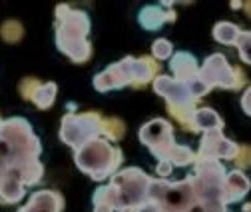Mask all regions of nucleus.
<instances>
[{"label":"nucleus","instance_id":"obj_10","mask_svg":"<svg viewBox=\"0 0 251 212\" xmlns=\"http://www.w3.org/2000/svg\"><path fill=\"white\" fill-rule=\"evenodd\" d=\"M172 70H174V76L177 82H183L187 84L190 80L198 78L200 74V68H198V62L192 54L187 52H177L172 60Z\"/></svg>","mask_w":251,"mask_h":212},{"label":"nucleus","instance_id":"obj_18","mask_svg":"<svg viewBox=\"0 0 251 212\" xmlns=\"http://www.w3.org/2000/svg\"><path fill=\"white\" fill-rule=\"evenodd\" d=\"M151 52L155 58H168L172 54V44L168 40H155L151 46Z\"/></svg>","mask_w":251,"mask_h":212},{"label":"nucleus","instance_id":"obj_24","mask_svg":"<svg viewBox=\"0 0 251 212\" xmlns=\"http://www.w3.org/2000/svg\"><path fill=\"white\" fill-rule=\"evenodd\" d=\"M231 8H233V10H239V8H243V2H235V0H233V2H231Z\"/></svg>","mask_w":251,"mask_h":212},{"label":"nucleus","instance_id":"obj_12","mask_svg":"<svg viewBox=\"0 0 251 212\" xmlns=\"http://www.w3.org/2000/svg\"><path fill=\"white\" fill-rule=\"evenodd\" d=\"M170 20H176V12L174 10L166 12V10L158 8V6H146L140 12V24L146 30H158L160 26H164Z\"/></svg>","mask_w":251,"mask_h":212},{"label":"nucleus","instance_id":"obj_3","mask_svg":"<svg viewBox=\"0 0 251 212\" xmlns=\"http://www.w3.org/2000/svg\"><path fill=\"white\" fill-rule=\"evenodd\" d=\"M150 184L151 178L138 168H128L120 172L110 184L114 192V208L122 212L138 210L150 200Z\"/></svg>","mask_w":251,"mask_h":212},{"label":"nucleus","instance_id":"obj_21","mask_svg":"<svg viewBox=\"0 0 251 212\" xmlns=\"http://www.w3.org/2000/svg\"><path fill=\"white\" fill-rule=\"evenodd\" d=\"M138 212H160V208L155 206L153 202H150V200H148L144 206H140V208H138Z\"/></svg>","mask_w":251,"mask_h":212},{"label":"nucleus","instance_id":"obj_13","mask_svg":"<svg viewBox=\"0 0 251 212\" xmlns=\"http://www.w3.org/2000/svg\"><path fill=\"white\" fill-rule=\"evenodd\" d=\"M241 28L233 22H217L213 26V38L222 44H237Z\"/></svg>","mask_w":251,"mask_h":212},{"label":"nucleus","instance_id":"obj_6","mask_svg":"<svg viewBox=\"0 0 251 212\" xmlns=\"http://www.w3.org/2000/svg\"><path fill=\"white\" fill-rule=\"evenodd\" d=\"M198 78L211 90L215 86L233 90V66H229L227 58L224 54H211L205 58L203 66L200 68Z\"/></svg>","mask_w":251,"mask_h":212},{"label":"nucleus","instance_id":"obj_8","mask_svg":"<svg viewBox=\"0 0 251 212\" xmlns=\"http://www.w3.org/2000/svg\"><path fill=\"white\" fill-rule=\"evenodd\" d=\"M153 88L155 92L162 94L168 104L172 106H185V104H196V98L192 96L190 88L183 82H177L176 78L170 76H158L153 80Z\"/></svg>","mask_w":251,"mask_h":212},{"label":"nucleus","instance_id":"obj_2","mask_svg":"<svg viewBox=\"0 0 251 212\" xmlns=\"http://www.w3.org/2000/svg\"><path fill=\"white\" fill-rule=\"evenodd\" d=\"M60 18V28H58V46L64 50L74 62H84L88 60L92 46L86 40V34L90 30L88 16L84 12H70L68 6L58 8Z\"/></svg>","mask_w":251,"mask_h":212},{"label":"nucleus","instance_id":"obj_17","mask_svg":"<svg viewBox=\"0 0 251 212\" xmlns=\"http://www.w3.org/2000/svg\"><path fill=\"white\" fill-rule=\"evenodd\" d=\"M237 170H245V168H251V146L249 144H239L237 148V154L233 158Z\"/></svg>","mask_w":251,"mask_h":212},{"label":"nucleus","instance_id":"obj_7","mask_svg":"<svg viewBox=\"0 0 251 212\" xmlns=\"http://www.w3.org/2000/svg\"><path fill=\"white\" fill-rule=\"evenodd\" d=\"M239 144L226 138L222 134V130H209L205 132V136L201 138V146H200V154L198 158H211V160H233L237 154Z\"/></svg>","mask_w":251,"mask_h":212},{"label":"nucleus","instance_id":"obj_22","mask_svg":"<svg viewBox=\"0 0 251 212\" xmlns=\"http://www.w3.org/2000/svg\"><path fill=\"white\" fill-rule=\"evenodd\" d=\"M158 170H160V174H164V176H166V174H170V172H172V164H170V162H166V160H162V164L158 166Z\"/></svg>","mask_w":251,"mask_h":212},{"label":"nucleus","instance_id":"obj_1","mask_svg":"<svg viewBox=\"0 0 251 212\" xmlns=\"http://www.w3.org/2000/svg\"><path fill=\"white\" fill-rule=\"evenodd\" d=\"M140 140L151 148V152L160 160L170 162L172 166H185L196 160L194 152L187 146H177L174 142L172 126L166 120H151L140 130Z\"/></svg>","mask_w":251,"mask_h":212},{"label":"nucleus","instance_id":"obj_16","mask_svg":"<svg viewBox=\"0 0 251 212\" xmlns=\"http://www.w3.org/2000/svg\"><path fill=\"white\" fill-rule=\"evenodd\" d=\"M54 96H56V86L54 84H46V86H40L38 88V92L34 94V100L38 102L40 108H48L52 104Z\"/></svg>","mask_w":251,"mask_h":212},{"label":"nucleus","instance_id":"obj_20","mask_svg":"<svg viewBox=\"0 0 251 212\" xmlns=\"http://www.w3.org/2000/svg\"><path fill=\"white\" fill-rule=\"evenodd\" d=\"M241 110L247 116H251V86H247V90H245L243 96H241Z\"/></svg>","mask_w":251,"mask_h":212},{"label":"nucleus","instance_id":"obj_23","mask_svg":"<svg viewBox=\"0 0 251 212\" xmlns=\"http://www.w3.org/2000/svg\"><path fill=\"white\" fill-rule=\"evenodd\" d=\"M243 10H245L247 18H251V0H249V2H243Z\"/></svg>","mask_w":251,"mask_h":212},{"label":"nucleus","instance_id":"obj_4","mask_svg":"<svg viewBox=\"0 0 251 212\" xmlns=\"http://www.w3.org/2000/svg\"><path fill=\"white\" fill-rule=\"evenodd\" d=\"M76 162L94 180H104L120 166L122 152L112 148L108 140L94 138L76 150Z\"/></svg>","mask_w":251,"mask_h":212},{"label":"nucleus","instance_id":"obj_5","mask_svg":"<svg viewBox=\"0 0 251 212\" xmlns=\"http://www.w3.org/2000/svg\"><path fill=\"white\" fill-rule=\"evenodd\" d=\"M102 134V118L98 114H80V116H66L62 124V140L74 146L76 150L86 142L98 138Z\"/></svg>","mask_w":251,"mask_h":212},{"label":"nucleus","instance_id":"obj_11","mask_svg":"<svg viewBox=\"0 0 251 212\" xmlns=\"http://www.w3.org/2000/svg\"><path fill=\"white\" fill-rule=\"evenodd\" d=\"M194 132H209V130H224V120L219 118V114L211 108H200L194 114V122H192Z\"/></svg>","mask_w":251,"mask_h":212},{"label":"nucleus","instance_id":"obj_15","mask_svg":"<svg viewBox=\"0 0 251 212\" xmlns=\"http://www.w3.org/2000/svg\"><path fill=\"white\" fill-rule=\"evenodd\" d=\"M237 50L245 64H251V30H241L237 38Z\"/></svg>","mask_w":251,"mask_h":212},{"label":"nucleus","instance_id":"obj_19","mask_svg":"<svg viewBox=\"0 0 251 212\" xmlns=\"http://www.w3.org/2000/svg\"><path fill=\"white\" fill-rule=\"evenodd\" d=\"M247 84V78H245V72H243V68H239V66H235L233 68V90L237 88H243Z\"/></svg>","mask_w":251,"mask_h":212},{"label":"nucleus","instance_id":"obj_9","mask_svg":"<svg viewBox=\"0 0 251 212\" xmlns=\"http://www.w3.org/2000/svg\"><path fill=\"white\" fill-rule=\"evenodd\" d=\"M251 190V180L241 172V170H231L226 176V186H224V200L226 204L229 202H239L241 198L247 196Z\"/></svg>","mask_w":251,"mask_h":212},{"label":"nucleus","instance_id":"obj_14","mask_svg":"<svg viewBox=\"0 0 251 212\" xmlns=\"http://www.w3.org/2000/svg\"><path fill=\"white\" fill-rule=\"evenodd\" d=\"M124 130H126V126H124L122 120H118V118L102 120V134H106L110 140H118V138H122Z\"/></svg>","mask_w":251,"mask_h":212}]
</instances>
